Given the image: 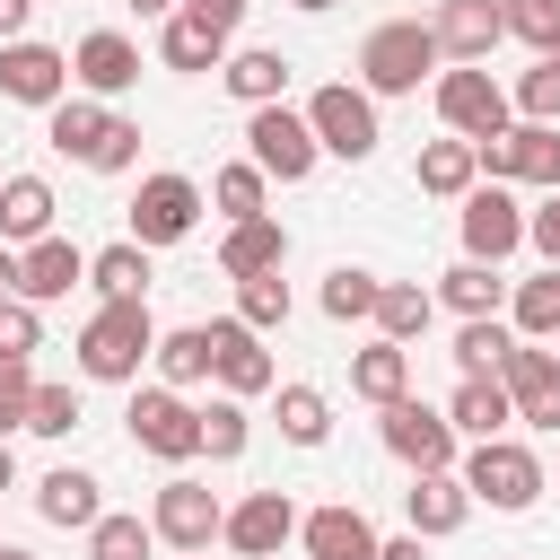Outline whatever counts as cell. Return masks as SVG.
I'll use <instances>...</instances> for the list:
<instances>
[{
	"label": "cell",
	"instance_id": "30bf717a",
	"mask_svg": "<svg viewBox=\"0 0 560 560\" xmlns=\"http://www.w3.org/2000/svg\"><path fill=\"white\" fill-rule=\"evenodd\" d=\"M201 210H210V192L192 184V175H140V192H131V236L158 254V245H184L192 228H201Z\"/></svg>",
	"mask_w": 560,
	"mask_h": 560
},
{
	"label": "cell",
	"instance_id": "4fadbf2b",
	"mask_svg": "<svg viewBox=\"0 0 560 560\" xmlns=\"http://www.w3.org/2000/svg\"><path fill=\"white\" fill-rule=\"evenodd\" d=\"M0 96H9V105L52 114V105L70 96V52H61V44H35V35L0 44Z\"/></svg>",
	"mask_w": 560,
	"mask_h": 560
},
{
	"label": "cell",
	"instance_id": "7a4b0ae2",
	"mask_svg": "<svg viewBox=\"0 0 560 560\" xmlns=\"http://www.w3.org/2000/svg\"><path fill=\"white\" fill-rule=\"evenodd\" d=\"M149 359H158L149 298H96V315L79 324V376H96V385H140Z\"/></svg>",
	"mask_w": 560,
	"mask_h": 560
},
{
	"label": "cell",
	"instance_id": "681fc988",
	"mask_svg": "<svg viewBox=\"0 0 560 560\" xmlns=\"http://www.w3.org/2000/svg\"><path fill=\"white\" fill-rule=\"evenodd\" d=\"M184 18H201V26H219V35H236V18H245V0H184Z\"/></svg>",
	"mask_w": 560,
	"mask_h": 560
},
{
	"label": "cell",
	"instance_id": "f907efd6",
	"mask_svg": "<svg viewBox=\"0 0 560 560\" xmlns=\"http://www.w3.org/2000/svg\"><path fill=\"white\" fill-rule=\"evenodd\" d=\"M376 560H429V534H411V525H402L394 542H376Z\"/></svg>",
	"mask_w": 560,
	"mask_h": 560
},
{
	"label": "cell",
	"instance_id": "6f0895ef",
	"mask_svg": "<svg viewBox=\"0 0 560 560\" xmlns=\"http://www.w3.org/2000/svg\"><path fill=\"white\" fill-rule=\"evenodd\" d=\"M0 560H35V551H18V542H0Z\"/></svg>",
	"mask_w": 560,
	"mask_h": 560
},
{
	"label": "cell",
	"instance_id": "277c9868",
	"mask_svg": "<svg viewBox=\"0 0 560 560\" xmlns=\"http://www.w3.org/2000/svg\"><path fill=\"white\" fill-rule=\"evenodd\" d=\"M455 472H464L472 508H499V516H525V508L542 499V455L516 446V438H472V455H464Z\"/></svg>",
	"mask_w": 560,
	"mask_h": 560
},
{
	"label": "cell",
	"instance_id": "6da1fadb",
	"mask_svg": "<svg viewBox=\"0 0 560 560\" xmlns=\"http://www.w3.org/2000/svg\"><path fill=\"white\" fill-rule=\"evenodd\" d=\"M44 140H52L70 166H88V175H131V166H140V122H131L122 105H105V96H61V105L44 114Z\"/></svg>",
	"mask_w": 560,
	"mask_h": 560
},
{
	"label": "cell",
	"instance_id": "4316f807",
	"mask_svg": "<svg viewBox=\"0 0 560 560\" xmlns=\"http://www.w3.org/2000/svg\"><path fill=\"white\" fill-rule=\"evenodd\" d=\"M446 420H455L464 438H508L516 402H508V385H499V376H455V394H446Z\"/></svg>",
	"mask_w": 560,
	"mask_h": 560
},
{
	"label": "cell",
	"instance_id": "ac0fdd59",
	"mask_svg": "<svg viewBox=\"0 0 560 560\" xmlns=\"http://www.w3.org/2000/svg\"><path fill=\"white\" fill-rule=\"evenodd\" d=\"M210 350H219V376H210L219 394H245V402H254V394L280 385V368H271V350H262V332H254L245 315H219V324H210Z\"/></svg>",
	"mask_w": 560,
	"mask_h": 560
},
{
	"label": "cell",
	"instance_id": "ee69618b",
	"mask_svg": "<svg viewBox=\"0 0 560 560\" xmlns=\"http://www.w3.org/2000/svg\"><path fill=\"white\" fill-rule=\"evenodd\" d=\"M26 429H35V438H70V429H79V385H61V376H35Z\"/></svg>",
	"mask_w": 560,
	"mask_h": 560
},
{
	"label": "cell",
	"instance_id": "d590c367",
	"mask_svg": "<svg viewBox=\"0 0 560 560\" xmlns=\"http://www.w3.org/2000/svg\"><path fill=\"white\" fill-rule=\"evenodd\" d=\"M429 315H438V289H420V280H385V298H376V332H385V341H420Z\"/></svg>",
	"mask_w": 560,
	"mask_h": 560
},
{
	"label": "cell",
	"instance_id": "f1b7e54d",
	"mask_svg": "<svg viewBox=\"0 0 560 560\" xmlns=\"http://www.w3.org/2000/svg\"><path fill=\"white\" fill-rule=\"evenodd\" d=\"M158 385H210L219 376V350H210V324H175V332H158Z\"/></svg>",
	"mask_w": 560,
	"mask_h": 560
},
{
	"label": "cell",
	"instance_id": "3957f363",
	"mask_svg": "<svg viewBox=\"0 0 560 560\" xmlns=\"http://www.w3.org/2000/svg\"><path fill=\"white\" fill-rule=\"evenodd\" d=\"M438 35H429V18H385V26H368V44H359V88L368 96H420V79H438Z\"/></svg>",
	"mask_w": 560,
	"mask_h": 560
},
{
	"label": "cell",
	"instance_id": "8d00e7d4",
	"mask_svg": "<svg viewBox=\"0 0 560 560\" xmlns=\"http://www.w3.org/2000/svg\"><path fill=\"white\" fill-rule=\"evenodd\" d=\"M376 298H385L376 271H359V262L324 271V315H332V324H376Z\"/></svg>",
	"mask_w": 560,
	"mask_h": 560
},
{
	"label": "cell",
	"instance_id": "7bdbcfd3",
	"mask_svg": "<svg viewBox=\"0 0 560 560\" xmlns=\"http://www.w3.org/2000/svg\"><path fill=\"white\" fill-rule=\"evenodd\" d=\"M236 315H245L254 332H280V324H289V280H280V271L236 280Z\"/></svg>",
	"mask_w": 560,
	"mask_h": 560
},
{
	"label": "cell",
	"instance_id": "7c38bea8",
	"mask_svg": "<svg viewBox=\"0 0 560 560\" xmlns=\"http://www.w3.org/2000/svg\"><path fill=\"white\" fill-rule=\"evenodd\" d=\"M455 228H464V254H472V262H508V254L525 245V201H516L508 184H472L464 210H455Z\"/></svg>",
	"mask_w": 560,
	"mask_h": 560
},
{
	"label": "cell",
	"instance_id": "2e32d148",
	"mask_svg": "<svg viewBox=\"0 0 560 560\" xmlns=\"http://www.w3.org/2000/svg\"><path fill=\"white\" fill-rule=\"evenodd\" d=\"M219 542H228L236 560H271L280 542H298V508H289V490H245V499L228 508Z\"/></svg>",
	"mask_w": 560,
	"mask_h": 560
},
{
	"label": "cell",
	"instance_id": "836d02e7",
	"mask_svg": "<svg viewBox=\"0 0 560 560\" xmlns=\"http://www.w3.org/2000/svg\"><path fill=\"white\" fill-rule=\"evenodd\" d=\"M508 350H516V324H499V315H464L455 324V376H499Z\"/></svg>",
	"mask_w": 560,
	"mask_h": 560
},
{
	"label": "cell",
	"instance_id": "d6a6232c",
	"mask_svg": "<svg viewBox=\"0 0 560 560\" xmlns=\"http://www.w3.org/2000/svg\"><path fill=\"white\" fill-rule=\"evenodd\" d=\"M88 289H96V298H149V245L122 236V245L88 254Z\"/></svg>",
	"mask_w": 560,
	"mask_h": 560
},
{
	"label": "cell",
	"instance_id": "680465c9",
	"mask_svg": "<svg viewBox=\"0 0 560 560\" xmlns=\"http://www.w3.org/2000/svg\"><path fill=\"white\" fill-rule=\"evenodd\" d=\"M0 184H9V175H0Z\"/></svg>",
	"mask_w": 560,
	"mask_h": 560
},
{
	"label": "cell",
	"instance_id": "f35d334b",
	"mask_svg": "<svg viewBox=\"0 0 560 560\" xmlns=\"http://www.w3.org/2000/svg\"><path fill=\"white\" fill-rule=\"evenodd\" d=\"M245 438H254L245 394H210V402H201V455H210V464H236V455H245Z\"/></svg>",
	"mask_w": 560,
	"mask_h": 560
},
{
	"label": "cell",
	"instance_id": "f546056e",
	"mask_svg": "<svg viewBox=\"0 0 560 560\" xmlns=\"http://www.w3.org/2000/svg\"><path fill=\"white\" fill-rule=\"evenodd\" d=\"M411 175H420V192L464 201V192L481 184V158H472V140H455V131H446V140H429V149H420V166H411Z\"/></svg>",
	"mask_w": 560,
	"mask_h": 560
},
{
	"label": "cell",
	"instance_id": "c3c4849f",
	"mask_svg": "<svg viewBox=\"0 0 560 560\" xmlns=\"http://www.w3.org/2000/svg\"><path fill=\"white\" fill-rule=\"evenodd\" d=\"M525 245H534L542 262H560V192H542V201L525 210Z\"/></svg>",
	"mask_w": 560,
	"mask_h": 560
},
{
	"label": "cell",
	"instance_id": "b9f144b4",
	"mask_svg": "<svg viewBox=\"0 0 560 560\" xmlns=\"http://www.w3.org/2000/svg\"><path fill=\"white\" fill-rule=\"evenodd\" d=\"M149 551H158V525H149V516H114V508H105V516L88 525V560H149Z\"/></svg>",
	"mask_w": 560,
	"mask_h": 560
},
{
	"label": "cell",
	"instance_id": "816d5d0a",
	"mask_svg": "<svg viewBox=\"0 0 560 560\" xmlns=\"http://www.w3.org/2000/svg\"><path fill=\"white\" fill-rule=\"evenodd\" d=\"M26 18H35V0H0V44H18V35H26Z\"/></svg>",
	"mask_w": 560,
	"mask_h": 560
},
{
	"label": "cell",
	"instance_id": "4dcf8cb0",
	"mask_svg": "<svg viewBox=\"0 0 560 560\" xmlns=\"http://www.w3.org/2000/svg\"><path fill=\"white\" fill-rule=\"evenodd\" d=\"M438 306H455V315H499L508 306V280H499V262H446L438 271Z\"/></svg>",
	"mask_w": 560,
	"mask_h": 560
},
{
	"label": "cell",
	"instance_id": "44dd1931",
	"mask_svg": "<svg viewBox=\"0 0 560 560\" xmlns=\"http://www.w3.org/2000/svg\"><path fill=\"white\" fill-rule=\"evenodd\" d=\"M35 516H44V525L88 534V525L105 516V481H96V472H79V464H52V472L35 481Z\"/></svg>",
	"mask_w": 560,
	"mask_h": 560
},
{
	"label": "cell",
	"instance_id": "9c48e42d",
	"mask_svg": "<svg viewBox=\"0 0 560 560\" xmlns=\"http://www.w3.org/2000/svg\"><path fill=\"white\" fill-rule=\"evenodd\" d=\"M306 122H315V140H324V158H376V140H385V122H376V96L359 88V79H332V88H315L306 96Z\"/></svg>",
	"mask_w": 560,
	"mask_h": 560
},
{
	"label": "cell",
	"instance_id": "d6986e66",
	"mask_svg": "<svg viewBox=\"0 0 560 560\" xmlns=\"http://www.w3.org/2000/svg\"><path fill=\"white\" fill-rule=\"evenodd\" d=\"M70 289H88V254H79L61 228L35 236V245H18V298L52 306V298H70Z\"/></svg>",
	"mask_w": 560,
	"mask_h": 560
},
{
	"label": "cell",
	"instance_id": "ffe728a7",
	"mask_svg": "<svg viewBox=\"0 0 560 560\" xmlns=\"http://www.w3.org/2000/svg\"><path fill=\"white\" fill-rule=\"evenodd\" d=\"M464 516H472V490H464V472H411V490H402V525H411V534L446 542Z\"/></svg>",
	"mask_w": 560,
	"mask_h": 560
},
{
	"label": "cell",
	"instance_id": "5b68a950",
	"mask_svg": "<svg viewBox=\"0 0 560 560\" xmlns=\"http://www.w3.org/2000/svg\"><path fill=\"white\" fill-rule=\"evenodd\" d=\"M429 105H438V122H446L455 140H490V131L516 122V105H508V88L490 79V61H455V70H438V79H429Z\"/></svg>",
	"mask_w": 560,
	"mask_h": 560
},
{
	"label": "cell",
	"instance_id": "60d3db41",
	"mask_svg": "<svg viewBox=\"0 0 560 560\" xmlns=\"http://www.w3.org/2000/svg\"><path fill=\"white\" fill-rule=\"evenodd\" d=\"M508 105H516V122H560V52H534V70H516Z\"/></svg>",
	"mask_w": 560,
	"mask_h": 560
},
{
	"label": "cell",
	"instance_id": "7402d4cb",
	"mask_svg": "<svg viewBox=\"0 0 560 560\" xmlns=\"http://www.w3.org/2000/svg\"><path fill=\"white\" fill-rule=\"evenodd\" d=\"M298 542H306V560H376V525H368L350 499L298 516Z\"/></svg>",
	"mask_w": 560,
	"mask_h": 560
},
{
	"label": "cell",
	"instance_id": "83f0119b",
	"mask_svg": "<svg viewBox=\"0 0 560 560\" xmlns=\"http://www.w3.org/2000/svg\"><path fill=\"white\" fill-rule=\"evenodd\" d=\"M52 184L44 175H9L0 184V245H35V236H52Z\"/></svg>",
	"mask_w": 560,
	"mask_h": 560
},
{
	"label": "cell",
	"instance_id": "74e56055",
	"mask_svg": "<svg viewBox=\"0 0 560 560\" xmlns=\"http://www.w3.org/2000/svg\"><path fill=\"white\" fill-rule=\"evenodd\" d=\"M271 394H280V411H271V420H280V438H289V446H324V438H332V402H324L315 385H271Z\"/></svg>",
	"mask_w": 560,
	"mask_h": 560
},
{
	"label": "cell",
	"instance_id": "11a10c76",
	"mask_svg": "<svg viewBox=\"0 0 560 560\" xmlns=\"http://www.w3.org/2000/svg\"><path fill=\"white\" fill-rule=\"evenodd\" d=\"M9 481H18V455H9V438H0V490H9Z\"/></svg>",
	"mask_w": 560,
	"mask_h": 560
},
{
	"label": "cell",
	"instance_id": "484cf974",
	"mask_svg": "<svg viewBox=\"0 0 560 560\" xmlns=\"http://www.w3.org/2000/svg\"><path fill=\"white\" fill-rule=\"evenodd\" d=\"M350 394L376 402V411H385L394 394H411V341H385V332H376V341L350 359Z\"/></svg>",
	"mask_w": 560,
	"mask_h": 560
},
{
	"label": "cell",
	"instance_id": "d4e9b609",
	"mask_svg": "<svg viewBox=\"0 0 560 560\" xmlns=\"http://www.w3.org/2000/svg\"><path fill=\"white\" fill-rule=\"evenodd\" d=\"M158 61H166V70H184V79H201V70H219V61H228V35L175 9V18H158Z\"/></svg>",
	"mask_w": 560,
	"mask_h": 560
},
{
	"label": "cell",
	"instance_id": "bcb514c9",
	"mask_svg": "<svg viewBox=\"0 0 560 560\" xmlns=\"http://www.w3.org/2000/svg\"><path fill=\"white\" fill-rule=\"evenodd\" d=\"M508 35L534 52H560V0H508Z\"/></svg>",
	"mask_w": 560,
	"mask_h": 560
},
{
	"label": "cell",
	"instance_id": "e0dca14e",
	"mask_svg": "<svg viewBox=\"0 0 560 560\" xmlns=\"http://www.w3.org/2000/svg\"><path fill=\"white\" fill-rule=\"evenodd\" d=\"M429 35L446 61H490L508 44V0H438L429 9Z\"/></svg>",
	"mask_w": 560,
	"mask_h": 560
},
{
	"label": "cell",
	"instance_id": "cb8c5ba5",
	"mask_svg": "<svg viewBox=\"0 0 560 560\" xmlns=\"http://www.w3.org/2000/svg\"><path fill=\"white\" fill-rule=\"evenodd\" d=\"M219 88L254 114V105H280L289 96V52H271V44H245V52H228L219 61Z\"/></svg>",
	"mask_w": 560,
	"mask_h": 560
},
{
	"label": "cell",
	"instance_id": "8992f818",
	"mask_svg": "<svg viewBox=\"0 0 560 560\" xmlns=\"http://www.w3.org/2000/svg\"><path fill=\"white\" fill-rule=\"evenodd\" d=\"M245 158L271 175V184H306L315 175V158H324V140H315V122H306V105H254L245 114Z\"/></svg>",
	"mask_w": 560,
	"mask_h": 560
},
{
	"label": "cell",
	"instance_id": "603a6c76",
	"mask_svg": "<svg viewBox=\"0 0 560 560\" xmlns=\"http://www.w3.org/2000/svg\"><path fill=\"white\" fill-rule=\"evenodd\" d=\"M289 262V228L262 210V219H228V236H219V271L228 280H254V271H280Z\"/></svg>",
	"mask_w": 560,
	"mask_h": 560
},
{
	"label": "cell",
	"instance_id": "9f6ffc18",
	"mask_svg": "<svg viewBox=\"0 0 560 560\" xmlns=\"http://www.w3.org/2000/svg\"><path fill=\"white\" fill-rule=\"evenodd\" d=\"M289 9H306V18H324V9H332V0H289Z\"/></svg>",
	"mask_w": 560,
	"mask_h": 560
},
{
	"label": "cell",
	"instance_id": "ab89813d",
	"mask_svg": "<svg viewBox=\"0 0 560 560\" xmlns=\"http://www.w3.org/2000/svg\"><path fill=\"white\" fill-rule=\"evenodd\" d=\"M508 184L560 192V122H516V175Z\"/></svg>",
	"mask_w": 560,
	"mask_h": 560
},
{
	"label": "cell",
	"instance_id": "8fae6325",
	"mask_svg": "<svg viewBox=\"0 0 560 560\" xmlns=\"http://www.w3.org/2000/svg\"><path fill=\"white\" fill-rule=\"evenodd\" d=\"M149 525H158V542H166V551H210V542H219V525H228V508H219V490H210V481L175 472V481H158Z\"/></svg>",
	"mask_w": 560,
	"mask_h": 560
},
{
	"label": "cell",
	"instance_id": "ba28073f",
	"mask_svg": "<svg viewBox=\"0 0 560 560\" xmlns=\"http://www.w3.org/2000/svg\"><path fill=\"white\" fill-rule=\"evenodd\" d=\"M376 438L411 472H455V446H464V429L446 420V402H420V394H394L385 420H376Z\"/></svg>",
	"mask_w": 560,
	"mask_h": 560
},
{
	"label": "cell",
	"instance_id": "7dc6e473",
	"mask_svg": "<svg viewBox=\"0 0 560 560\" xmlns=\"http://www.w3.org/2000/svg\"><path fill=\"white\" fill-rule=\"evenodd\" d=\"M26 402H35V359H0V438L26 429Z\"/></svg>",
	"mask_w": 560,
	"mask_h": 560
},
{
	"label": "cell",
	"instance_id": "f6af8a7d",
	"mask_svg": "<svg viewBox=\"0 0 560 560\" xmlns=\"http://www.w3.org/2000/svg\"><path fill=\"white\" fill-rule=\"evenodd\" d=\"M44 350V306L35 298H0V359H35Z\"/></svg>",
	"mask_w": 560,
	"mask_h": 560
},
{
	"label": "cell",
	"instance_id": "e575fe53",
	"mask_svg": "<svg viewBox=\"0 0 560 560\" xmlns=\"http://www.w3.org/2000/svg\"><path fill=\"white\" fill-rule=\"evenodd\" d=\"M262 201H271V175H262L254 158H228V166L210 175V210H219V219H262Z\"/></svg>",
	"mask_w": 560,
	"mask_h": 560
},
{
	"label": "cell",
	"instance_id": "52a82bcc",
	"mask_svg": "<svg viewBox=\"0 0 560 560\" xmlns=\"http://www.w3.org/2000/svg\"><path fill=\"white\" fill-rule=\"evenodd\" d=\"M122 429H131V446L158 455V464H192V455H201V402H184V385H131Z\"/></svg>",
	"mask_w": 560,
	"mask_h": 560
},
{
	"label": "cell",
	"instance_id": "91938a15",
	"mask_svg": "<svg viewBox=\"0 0 560 560\" xmlns=\"http://www.w3.org/2000/svg\"><path fill=\"white\" fill-rule=\"evenodd\" d=\"M192 560H201V551H192Z\"/></svg>",
	"mask_w": 560,
	"mask_h": 560
},
{
	"label": "cell",
	"instance_id": "5bb4252c",
	"mask_svg": "<svg viewBox=\"0 0 560 560\" xmlns=\"http://www.w3.org/2000/svg\"><path fill=\"white\" fill-rule=\"evenodd\" d=\"M70 79H79V96L122 105V96L140 88V44H131L122 26H96V35H79V44H70Z\"/></svg>",
	"mask_w": 560,
	"mask_h": 560
},
{
	"label": "cell",
	"instance_id": "f5cc1de1",
	"mask_svg": "<svg viewBox=\"0 0 560 560\" xmlns=\"http://www.w3.org/2000/svg\"><path fill=\"white\" fill-rule=\"evenodd\" d=\"M0 298H18V245H0Z\"/></svg>",
	"mask_w": 560,
	"mask_h": 560
},
{
	"label": "cell",
	"instance_id": "1f68e13d",
	"mask_svg": "<svg viewBox=\"0 0 560 560\" xmlns=\"http://www.w3.org/2000/svg\"><path fill=\"white\" fill-rule=\"evenodd\" d=\"M508 324H516L525 341H551V332H560V262H542L534 280L508 289Z\"/></svg>",
	"mask_w": 560,
	"mask_h": 560
},
{
	"label": "cell",
	"instance_id": "9a60e30c",
	"mask_svg": "<svg viewBox=\"0 0 560 560\" xmlns=\"http://www.w3.org/2000/svg\"><path fill=\"white\" fill-rule=\"evenodd\" d=\"M499 385H508V402H516L525 429H560V359H551L542 341L516 332V350L499 359Z\"/></svg>",
	"mask_w": 560,
	"mask_h": 560
},
{
	"label": "cell",
	"instance_id": "db71d44e",
	"mask_svg": "<svg viewBox=\"0 0 560 560\" xmlns=\"http://www.w3.org/2000/svg\"><path fill=\"white\" fill-rule=\"evenodd\" d=\"M122 9H140V18H175L184 0H122Z\"/></svg>",
	"mask_w": 560,
	"mask_h": 560
}]
</instances>
